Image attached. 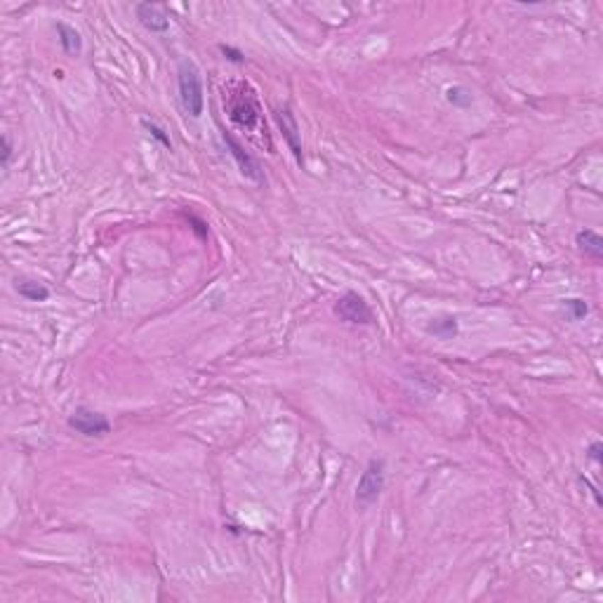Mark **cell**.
<instances>
[{
  "label": "cell",
  "mask_w": 603,
  "mask_h": 603,
  "mask_svg": "<svg viewBox=\"0 0 603 603\" xmlns=\"http://www.w3.org/2000/svg\"><path fill=\"white\" fill-rule=\"evenodd\" d=\"M385 476H387V465L385 460L375 458L367 462L365 472L356 483V504L358 507H370L380 499L382 490H385Z\"/></svg>",
  "instance_id": "obj_2"
},
{
  "label": "cell",
  "mask_w": 603,
  "mask_h": 603,
  "mask_svg": "<svg viewBox=\"0 0 603 603\" xmlns=\"http://www.w3.org/2000/svg\"><path fill=\"white\" fill-rule=\"evenodd\" d=\"M219 52L224 55V60H229V62H233V64H243V62H245V55H243L240 50L231 48V45H219Z\"/></svg>",
  "instance_id": "obj_16"
},
{
  "label": "cell",
  "mask_w": 603,
  "mask_h": 603,
  "mask_svg": "<svg viewBox=\"0 0 603 603\" xmlns=\"http://www.w3.org/2000/svg\"><path fill=\"white\" fill-rule=\"evenodd\" d=\"M446 99H448V104H453L458 109H469L474 104V92L465 85H453L446 90Z\"/></svg>",
  "instance_id": "obj_13"
},
{
  "label": "cell",
  "mask_w": 603,
  "mask_h": 603,
  "mask_svg": "<svg viewBox=\"0 0 603 603\" xmlns=\"http://www.w3.org/2000/svg\"><path fill=\"white\" fill-rule=\"evenodd\" d=\"M57 33H60V45H62L64 52L78 57L80 50H83V38H80V33L76 31V28H71L66 24H57Z\"/></svg>",
  "instance_id": "obj_11"
},
{
  "label": "cell",
  "mask_w": 603,
  "mask_h": 603,
  "mask_svg": "<svg viewBox=\"0 0 603 603\" xmlns=\"http://www.w3.org/2000/svg\"><path fill=\"white\" fill-rule=\"evenodd\" d=\"M14 288H17L19 297H24L28 302L50 299V290L40 281H33V278H17V281H14Z\"/></svg>",
  "instance_id": "obj_10"
},
{
  "label": "cell",
  "mask_w": 603,
  "mask_h": 603,
  "mask_svg": "<svg viewBox=\"0 0 603 603\" xmlns=\"http://www.w3.org/2000/svg\"><path fill=\"white\" fill-rule=\"evenodd\" d=\"M12 139H10V135H5L3 137V170H7V167H10V160H12Z\"/></svg>",
  "instance_id": "obj_18"
},
{
  "label": "cell",
  "mask_w": 603,
  "mask_h": 603,
  "mask_svg": "<svg viewBox=\"0 0 603 603\" xmlns=\"http://www.w3.org/2000/svg\"><path fill=\"white\" fill-rule=\"evenodd\" d=\"M587 458H590L592 462H597V465H601L603 462V443L601 441H592L590 448H587Z\"/></svg>",
  "instance_id": "obj_17"
},
{
  "label": "cell",
  "mask_w": 603,
  "mask_h": 603,
  "mask_svg": "<svg viewBox=\"0 0 603 603\" xmlns=\"http://www.w3.org/2000/svg\"><path fill=\"white\" fill-rule=\"evenodd\" d=\"M580 481H582V483L587 485V488H590V490H592V495H594V499H597V504L601 507V504H603V499H601V495H599V488H597V485H594V483H592L590 479H585V476H580Z\"/></svg>",
  "instance_id": "obj_19"
},
{
  "label": "cell",
  "mask_w": 603,
  "mask_h": 603,
  "mask_svg": "<svg viewBox=\"0 0 603 603\" xmlns=\"http://www.w3.org/2000/svg\"><path fill=\"white\" fill-rule=\"evenodd\" d=\"M575 245H577L580 253L587 257V260H592L597 264L603 260V238L594 229L577 231L575 233Z\"/></svg>",
  "instance_id": "obj_8"
},
{
  "label": "cell",
  "mask_w": 603,
  "mask_h": 603,
  "mask_svg": "<svg viewBox=\"0 0 603 603\" xmlns=\"http://www.w3.org/2000/svg\"><path fill=\"white\" fill-rule=\"evenodd\" d=\"M135 14H137L139 24H142L144 28H149L151 33H165L167 28H170V14H167L165 5L137 3Z\"/></svg>",
  "instance_id": "obj_5"
},
{
  "label": "cell",
  "mask_w": 603,
  "mask_h": 603,
  "mask_svg": "<svg viewBox=\"0 0 603 603\" xmlns=\"http://www.w3.org/2000/svg\"><path fill=\"white\" fill-rule=\"evenodd\" d=\"M276 123H278V128H281L283 139L288 142L290 151L295 153L297 163L302 165V163H304V153H302V137H299V128H297L295 114L290 111V106L276 109Z\"/></svg>",
  "instance_id": "obj_6"
},
{
  "label": "cell",
  "mask_w": 603,
  "mask_h": 603,
  "mask_svg": "<svg viewBox=\"0 0 603 603\" xmlns=\"http://www.w3.org/2000/svg\"><path fill=\"white\" fill-rule=\"evenodd\" d=\"M142 125H144L146 130H149V135H151L153 139H158V142L165 146V149H172L170 137L165 135V130H163V128H158V125H156V123H151V121H142Z\"/></svg>",
  "instance_id": "obj_15"
},
{
  "label": "cell",
  "mask_w": 603,
  "mask_h": 603,
  "mask_svg": "<svg viewBox=\"0 0 603 603\" xmlns=\"http://www.w3.org/2000/svg\"><path fill=\"white\" fill-rule=\"evenodd\" d=\"M335 314L340 316L344 323H351V326H372V321H375L370 304L354 290L344 292V295L335 302Z\"/></svg>",
  "instance_id": "obj_4"
},
{
  "label": "cell",
  "mask_w": 603,
  "mask_h": 603,
  "mask_svg": "<svg viewBox=\"0 0 603 603\" xmlns=\"http://www.w3.org/2000/svg\"><path fill=\"white\" fill-rule=\"evenodd\" d=\"M231 121H236L240 125H253L257 121V106L253 99L240 97V104H231Z\"/></svg>",
  "instance_id": "obj_12"
},
{
  "label": "cell",
  "mask_w": 603,
  "mask_h": 603,
  "mask_svg": "<svg viewBox=\"0 0 603 603\" xmlns=\"http://www.w3.org/2000/svg\"><path fill=\"white\" fill-rule=\"evenodd\" d=\"M224 142H226V146H229L231 149V156H233V160H236L238 163V167H240V172L245 175L248 179H253V182H257V184H262V170H260V163H257V160L250 156V153L243 149V146L236 142V139H233L231 135H226L224 132Z\"/></svg>",
  "instance_id": "obj_7"
},
{
  "label": "cell",
  "mask_w": 603,
  "mask_h": 603,
  "mask_svg": "<svg viewBox=\"0 0 603 603\" xmlns=\"http://www.w3.org/2000/svg\"><path fill=\"white\" fill-rule=\"evenodd\" d=\"M563 309H565V316H568L570 321H582L587 314H590V304H587L585 299H565L563 302Z\"/></svg>",
  "instance_id": "obj_14"
},
{
  "label": "cell",
  "mask_w": 603,
  "mask_h": 603,
  "mask_svg": "<svg viewBox=\"0 0 603 603\" xmlns=\"http://www.w3.org/2000/svg\"><path fill=\"white\" fill-rule=\"evenodd\" d=\"M426 335H433L438 337V340H453V337H458L460 333V323L455 316L446 314V316H438V319H431L429 323H426Z\"/></svg>",
  "instance_id": "obj_9"
},
{
  "label": "cell",
  "mask_w": 603,
  "mask_h": 603,
  "mask_svg": "<svg viewBox=\"0 0 603 603\" xmlns=\"http://www.w3.org/2000/svg\"><path fill=\"white\" fill-rule=\"evenodd\" d=\"M66 424L71 426L73 431L80 433V436H87V438H99V436H106L111 431V422H109L106 415L97 413V410H90V408H76L73 413L69 415Z\"/></svg>",
  "instance_id": "obj_3"
},
{
  "label": "cell",
  "mask_w": 603,
  "mask_h": 603,
  "mask_svg": "<svg viewBox=\"0 0 603 603\" xmlns=\"http://www.w3.org/2000/svg\"><path fill=\"white\" fill-rule=\"evenodd\" d=\"M177 87H179V101L182 109L191 118H201L205 109V92H203V78L201 71L194 62L184 60L177 69Z\"/></svg>",
  "instance_id": "obj_1"
}]
</instances>
